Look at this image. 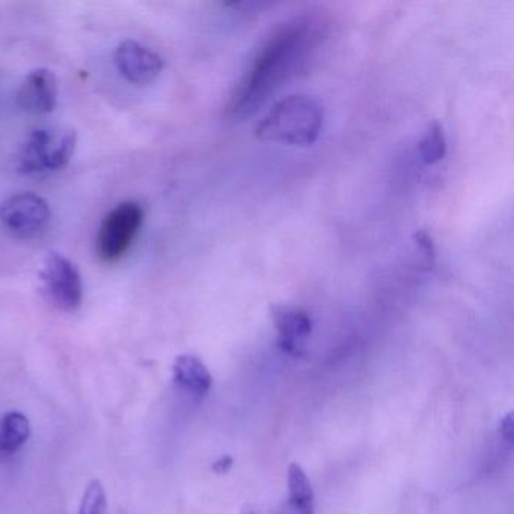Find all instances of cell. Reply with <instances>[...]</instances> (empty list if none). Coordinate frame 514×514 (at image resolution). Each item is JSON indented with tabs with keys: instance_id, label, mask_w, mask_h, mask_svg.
I'll list each match as a JSON object with an SVG mask.
<instances>
[{
	"instance_id": "8fae6325",
	"label": "cell",
	"mask_w": 514,
	"mask_h": 514,
	"mask_svg": "<svg viewBox=\"0 0 514 514\" xmlns=\"http://www.w3.org/2000/svg\"><path fill=\"white\" fill-rule=\"evenodd\" d=\"M31 438V423L22 412L11 410L0 417V459L14 456Z\"/></svg>"
},
{
	"instance_id": "5b68a950",
	"label": "cell",
	"mask_w": 514,
	"mask_h": 514,
	"mask_svg": "<svg viewBox=\"0 0 514 514\" xmlns=\"http://www.w3.org/2000/svg\"><path fill=\"white\" fill-rule=\"evenodd\" d=\"M40 276L50 302L58 310L64 313L79 310L83 300L82 276L67 257L59 252H49Z\"/></svg>"
},
{
	"instance_id": "4fadbf2b",
	"label": "cell",
	"mask_w": 514,
	"mask_h": 514,
	"mask_svg": "<svg viewBox=\"0 0 514 514\" xmlns=\"http://www.w3.org/2000/svg\"><path fill=\"white\" fill-rule=\"evenodd\" d=\"M79 514H108V496L98 480L91 481L83 492Z\"/></svg>"
},
{
	"instance_id": "9c48e42d",
	"label": "cell",
	"mask_w": 514,
	"mask_h": 514,
	"mask_svg": "<svg viewBox=\"0 0 514 514\" xmlns=\"http://www.w3.org/2000/svg\"><path fill=\"white\" fill-rule=\"evenodd\" d=\"M273 322L278 331V347L284 353L302 356L305 353L306 340L313 332V322L306 311L297 306H273Z\"/></svg>"
},
{
	"instance_id": "52a82bcc",
	"label": "cell",
	"mask_w": 514,
	"mask_h": 514,
	"mask_svg": "<svg viewBox=\"0 0 514 514\" xmlns=\"http://www.w3.org/2000/svg\"><path fill=\"white\" fill-rule=\"evenodd\" d=\"M115 65L124 79L135 85H150L163 70L159 53L142 46L135 40H126L117 47Z\"/></svg>"
},
{
	"instance_id": "3957f363",
	"label": "cell",
	"mask_w": 514,
	"mask_h": 514,
	"mask_svg": "<svg viewBox=\"0 0 514 514\" xmlns=\"http://www.w3.org/2000/svg\"><path fill=\"white\" fill-rule=\"evenodd\" d=\"M77 135L71 129H37L20 148L17 169L28 177L43 178L61 171L76 150Z\"/></svg>"
},
{
	"instance_id": "2e32d148",
	"label": "cell",
	"mask_w": 514,
	"mask_h": 514,
	"mask_svg": "<svg viewBox=\"0 0 514 514\" xmlns=\"http://www.w3.org/2000/svg\"><path fill=\"white\" fill-rule=\"evenodd\" d=\"M499 433H501L502 438L508 442V444H513V436H514V421L513 414L505 415L504 420L501 421V426H499Z\"/></svg>"
},
{
	"instance_id": "277c9868",
	"label": "cell",
	"mask_w": 514,
	"mask_h": 514,
	"mask_svg": "<svg viewBox=\"0 0 514 514\" xmlns=\"http://www.w3.org/2000/svg\"><path fill=\"white\" fill-rule=\"evenodd\" d=\"M142 205L126 201L112 209L97 233V255L105 263H117L126 255L144 224Z\"/></svg>"
},
{
	"instance_id": "e0dca14e",
	"label": "cell",
	"mask_w": 514,
	"mask_h": 514,
	"mask_svg": "<svg viewBox=\"0 0 514 514\" xmlns=\"http://www.w3.org/2000/svg\"><path fill=\"white\" fill-rule=\"evenodd\" d=\"M234 460L231 459L230 456L221 457L218 462L213 463V471L216 474H227L230 471L231 466H233Z\"/></svg>"
},
{
	"instance_id": "7c38bea8",
	"label": "cell",
	"mask_w": 514,
	"mask_h": 514,
	"mask_svg": "<svg viewBox=\"0 0 514 514\" xmlns=\"http://www.w3.org/2000/svg\"><path fill=\"white\" fill-rule=\"evenodd\" d=\"M418 153L426 165H436L447 156V136L444 127L438 121H433L427 127L423 139L418 144Z\"/></svg>"
},
{
	"instance_id": "30bf717a",
	"label": "cell",
	"mask_w": 514,
	"mask_h": 514,
	"mask_svg": "<svg viewBox=\"0 0 514 514\" xmlns=\"http://www.w3.org/2000/svg\"><path fill=\"white\" fill-rule=\"evenodd\" d=\"M174 380L181 388L193 395H205L212 388V374L201 359L193 355H181L172 367Z\"/></svg>"
},
{
	"instance_id": "8992f818",
	"label": "cell",
	"mask_w": 514,
	"mask_h": 514,
	"mask_svg": "<svg viewBox=\"0 0 514 514\" xmlns=\"http://www.w3.org/2000/svg\"><path fill=\"white\" fill-rule=\"evenodd\" d=\"M52 218L46 199L32 192L17 193L0 204V224L20 239L40 234Z\"/></svg>"
},
{
	"instance_id": "ba28073f",
	"label": "cell",
	"mask_w": 514,
	"mask_h": 514,
	"mask_svg": "<svg viewBox=\"0 0 514 514\" xmlns=\"http://www.w3.org/2000/svg\"><path fill=\"white\" fill-rule=\"evenodd\" d=\"M58 79L53 71L37 68L23 80L17 91V106L32 115H47L58 105Z\"/></svg>"
},
{
	"instance_id": "6da1fadb",
	"label": "cell",
	"mask_w": 514,
	"mask_h": 514,
	"mask_svg": "<svg viewBox=\"0 0 514 514\" xmlns=\"http://www.w3.org/2000/svg\"><path fill=\"white\" fill-rule=\"evenodd\" d=\"M322 41L319 23L306 17L279 26L258 49L227 103V118L242 121L254 115L285 83L302 73Z\"/></svg>"
},
{
	"instance_id": "7a4b0ae2",
	"label": "cell",
	"mask_w": 514,
	"mask_h": 514,
	"mask_svg": "<svg viewBox=\"0 0 514 514\" xmlns=\"http://www.w3.org/2000/svg\"><path fill=\"white\" fill-rule=\"evenodd\" d=\"M325 123V111L317 98L293 94L276 101L255 126V136L263 142L310 147L316 144Z\"/></svg>"
},
{
	"instance_id": "5bb4252c",
	"label": "cell",
	"mask_w": 514,
	"mask_h": 514,
	"mask_svg": "<svg viewBox=\"0 0 514 514\" xmlns=\"http://www.w3.org/2000/svg\"><path fill=\"white\" fill-rule=\"evenodd\" d=\"M276 514H314V499L288 498Z\"/></svg>"
},
{
	"instance_id": "9a60e30c",
	"label": "cell",
	"mask_w": 514,
	"mask_h": 514,
	"mask_svg": "<svg viewBox=\"0 0 514 514\" xmlns=\"http://www.w3.org/2000/svg\"><path fill=\"white\" fill-rule=\"evenodd\" d=\"M415 243H417L418 249L423 252L427 260L430 261L435 258V243H433L432 237H430L426 231H418V233H415Z\"/></svg>"
}]
</instances>
